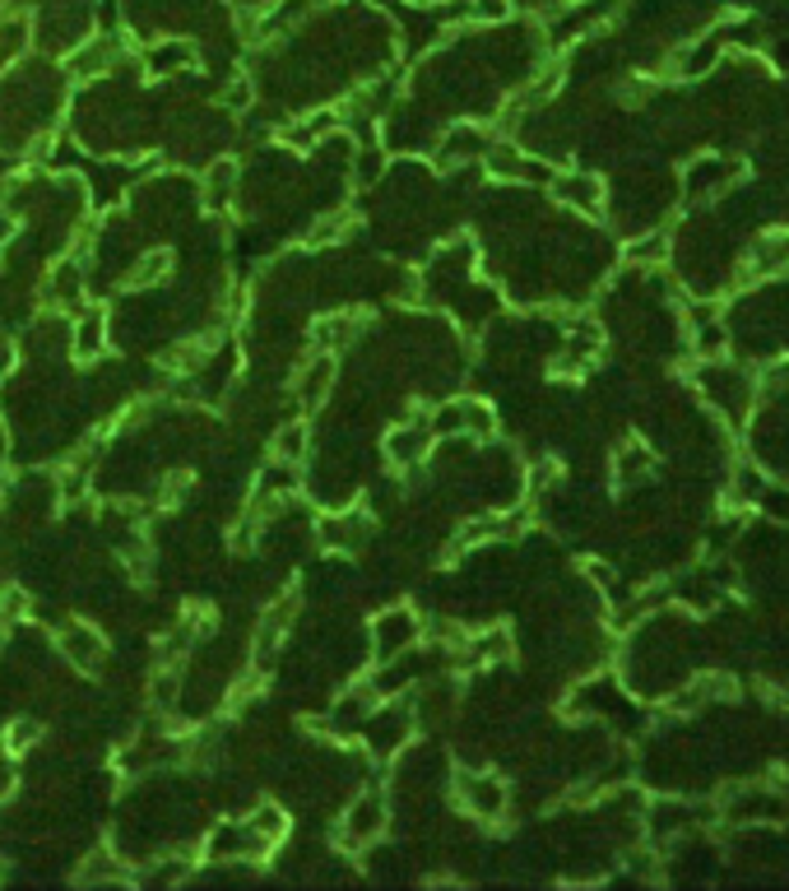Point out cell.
I'll list each match as a JSON object with an SVG mask.
<instances>
[{
  "label": "cell",
  "mask_w": 789,
  "mask_h": 891,
  "mask_svg": "<svg viewBox=\"0 0 789 891\" xmlns=\"http://www.w3.org/2000/svg\"><path fill=\"white\" fill-rule=\"evenodd\" d=\"M381 831H386V794H381V790H362V794L353 799V808L344 812V822H339L334 845L349 850V854H358L367 841H377Z\"/></svg>",
  "instance_id": "obj_1"
},
{
  "label": "cell",
  "mask_w": 789,
  "mask_h": 891,
  "mask_svg": "<svg viewBox=\"0 0 789 891\" xmlns=\"http://www.w3.org/2000/svg\"><path fill=\"white\" fill-rule=\"evenodd\" d=\"M316 534H321V543L330 548V553H358V548L377 534V520H372V511L349 507V511H339V515H321V520H316Z\"/></svg>",
  "instance_id": "obj_2"
},
{
  "label": "cell",
  "mask_w": 789,
  "mask_h": 891,
  "mask_svg": "<svg viewBox=\"0 0 789 891\" xmlns=\"http://www.w3.org/2000/svg\"><path fill=\"white\" fill-rule=\"evenodd\" d=\"M432 446H437V432H432L428 413H423V418H418V423H400V428H390L381 451H386L390 469H413V464H423V460L432 455Z\"/></svg>",
  "instance_id": "obj_3"
},
{
  "label": "cell",
  "mask_w": 789,
  "mask_h": 891,
  "mask_svg": "<svg viewBox=\"0 0 789 891\" xmlns=\"http://www.w3.org/2000/svg\"><path fill=\"white\" fill-rule=\"evenodd\" d=\"M428 423H432L437 441L456 437V432H473V437H492L497 432V418H492V409L483 400H451V404H441Z\"/></svg>",
  "instance_id": "obj_4"
},
{
  "label": "cell",
  "mask_w": 789,
  "mask_h": 891,
  "mask_svg": "<svg viewBox=\"0 0 789 891\" xmlns=\"http://www.w3.org/2000/svg\"><path fill=\"white\" fill-rule=\"evenodd\" d=\"M548 191L558 196L567 209H576V214H586V219L603 214V181L595 172H552Z\"/></svg>",
  "instance_id": "obj_5"
},
{
  "label": "cell",
  "mask_w": 789,
  "mask_h": 891,
  "mask_svg": "<svg viewBox=\"0 0 789 891\" xmlns=\"http://www.w3.org/2000/svg\"><path fill=\"white\" fill-rule=\"evenodd\" d=\"M739 177H743V163L720 153V159H697L688 168V177H682V187H688V200H710V196L729 191V181H739Z\"/></svg>",
  "instance_id": "obj_6"
},
{
  "label": "cell",
  "mask_w": 789,
  "mask_h": 891,
  "mask_svg": "<svg viewBox=\"0 0 789 891\" xmlns=\"http://www.w3.org/2000/svg\"><path fill=\"white\" fill-rule=\"evenodd\" d=\"M483 163H488L492 177H502V181H543V187L552 181V168H548V163H535V159H525L516 144H488Z\"/></svg>",
  "instance_id": "obj_7"
},
{
  "label": "cell",
  "mask_w": 789,
  "mask_h": 891,
  "mask_svg": "<svg viewBox=\"0 0 789 891\" xmlns=\"http://www.w3.org/2000/svg\"><path fill=\"white\" fill-rule=\"evenodd\" d=\"M57 645L66 650V660L79 664V669H98L102 660H108V637H102L98 627H89V622H70V627H61Z\"/></svg>",
  "instance_id": "obj_8"
},
{
  "label": "cell",
  "mask_w": 789,
  "mask_h": 891,
  "mask_svg": "<svg viewBox=\"0 0 789 891\" xmlns=\"http://www.w3.org/2000/svg\"><path fill=\"white\" fill-rule=\"evenodd\" d=\"M488 144H492L488 130H479V126H456L451 136H446V140L432 149V163H437V168H451V163H465V159H483Z\"/></svg>",
  "instance_id": "obj_9"
},
{
  "label": "cell",
  "mask_w": 789,
  "mask_h": 891,
  "mask_svg": "<svg viewBox=\"0 0 789 891\" xmlns=\"http://www.w3.org/2000/svg\"><path fill=\"white\" fill-rule=\"evenodd\" d=\"M456 799H460L469 812L488 818V812H502L507 790H502V780H492V775H456Z\"/></svg>",
  "instance_id": "obj_10"
},
{
  "label": "cell",
  "mask_w": 789,
  "mask_h": 891,
  "mask_svg": "<svg viewBox=\"0 0 789 891\" xmlns=\"http://www.w3.org/2000/svg\"><path fill=\"white\" fill-rule=\"evenodd\" d=\"M330 386H334V353H321L311 367H302V377H298V404H302V418L326 404Z\"/></svg>",
  "instance_id": "obj_11"
},
{
  "label": "cell",
  "mask_w": 789,
  "mask_h": 891,
  "mask_svg": "<svg viewBox=\"0 0 789 891\" xmlns=\"http://www.w3.org/2000/svg\"><path fill=\"white\" fill-rule=\"evenodd\" d=\"M362 330V311H344V317H321L311 326V344L321 353H344Z\"/></svg>",
  "instance_id": "obj_12"
},
{
  "label": "cell",
  "mask_w": 789,
  "mask_h": 891,
  "mask_svg": "<svg viewBox=\"0 0 789 891\" xmlns=\"http://www.w3.org/2000/svg\"><path fill=\"white\" fill-rule=\"evenodd\" d=\"M511 654V632L507 627H492V632H479V637H465L460 645V669H479V664H497Z\"/></svg>",
  "instance_id": "obj_13"
},
{
  "label": "cell",
  "mask_w": 789,
  "mask_h": 891,
  "mask_svg": "<svg viewBox=\"0 0 789 891\" xmlns=\"http://www.w3.org/2000/svg\"><path fill=\"white\" fill-rule=\"evenodd\" d=\"M108 349V311L89 307V311H74V358L89 362Z\"/></svg>",
  "instance_id": "obj_14"
},
{
  "label": "cell",
  "mask_w": 789,
  "mask_h": 891,
  "mask_svg": "<svg viewBox=\"0 0 789 891\" xmlns=\"http://www.w3.org/2000/svg\"><path fill=\"white\" fill-rule=\"evenodd\" d=\"M622 266L627 270H660V266H669V232H641V238H631L627 247H622Z\"/></svg>",
  "instance_id": "obj_15"
},
{
  "label": "cell",
  "mask_w": 789,
  "mask_h": 891,
  "mask_svg": "<svg viewBox=\"0 0 789 891\" xmlns=\"http://www.w3.org/2000/svg\"><path fill=\"white\" fill-rule=\"evenodd\" d=\"M307 446H311L307 418H288V423L274 432V441H270V460H283V464H298V469H302Z\"/></svg>",
  "instance_id": "obj_16"
},
{
  "label": "cell",
  "mask_w": 789,
  "mask_h": 891,
  "mask_svg": "<svg viewBox=\"0 0 789 891\" xmlns=\"http://www.w3.org/2000/svg\"><path fill=\"white\" fill-rule=\"evenodd\" d=\"M247 827H251L270 850L283 845V841H288V831H293V822H288V812H283L279 803H256V812L247 818Z\"/></svg>",
  "instance_id": "obj_17"
},
{
  "label": "cell",
  "mask_w": 789,
  "mask_h": 891,
  "mask_svg": "<svg viewBox=\"0 0 789 891\" xmlns=\"http://www.w3.org/2000/svg\"><path fill=\"white\" fill-rule=\"evenodd\" d=\"M353 223H358L353 209H334V214L316 219V223L302 232V247H330V242H339V238H349Z\"/></svg>",
  "instance_id": "obj_18"
},
{
  "label": "cell",
  "mask_w": 789,
  "mask_h": 891,
  "mask_svg": "<svg viewBox=\"0 0 789 891\" xmlns=\"http://www.w3.org/2000/svg\"><path fill=\"white\" fill-rule=\"evenodd\" d=\"M172 274V251H153V256H144L136 270H126L121 274V288H149V283H158V279H168Z\"/></svg>",
  "instance_id": "obj_19"
},
{
  "label": "cell",
  "mask_w": 789,
  "mask_h": 891,
  "mask_svg": "<svg viewBox=\"0 0 789 891\" xmlns=\"http://www.w3.org/2000/svg\"><path fill=\"white\" fill-rule=\"evenodd\" d=\"M646 469H655V451H646L641 441H627L622 451L613 455V474H618V483H631V479H641Z\"/></svg>",
  "instance_id": "obj_20"
},
{
  "label": "cell",
  "mask_w": 789,
  "mask_h": 891,
  "mask_svg": "<svg viewBox=\"0 0 789 891\" xmlns=\"http://www.w3.org/2000/svg\"><path fill=\"white\" fill-rule=\"evenodd\" d=\"M298 483H302L298 464H283V460H270L266 469H260V479H256V488H266V492H274V497H293Z\"/></svg>",
  "instance_id": "obj_21"
},
{
  "label": "cell",
  "mask_w": 789,
  "mask_h": 891,
  "mask_svg": "<svg viewBox=\"0 0 789 891\" xmlns=\"http://www.w3.org/2000/svg\"><path fill=\"white\" fill-rule=\"evenodd\" d=\"M232 187H237V163H232V159H214V163H209V172H204V196H209V204H228Z\"/></svg>",
  "instance_id": "obj_22"
},
{
  "label": "cell",
  "mask_w": 789,
  "mask_h": 891,
  "mask_svg": "<svg viewBox=\"0 0 789 891\" xmlns=\"http://www.w3.org/2000/svg\"><path fill=\"white\" fill-rule=\"evenodd\" d=\"M692 349H697V358H701V362H716V358H725V353H729V334H725V326H720V321H706V326H697V330H692Z\"/></svg>",
  "instance_id": "obj_23"
},
{
  "label": "cell",
  "mask_w": 789,
  "mask_h": 891,
  "mask_svg": "<svg viewBox=\"0 0 789 891\" xmlns=\"http://www.w3.org/2000/svg\"><path fill=\"white\" fill-rule=\"evenodd\" d=\"M108 61H112V47L98 38V42H89L84 51H74V57L66 61V70H70V74H79V80H89V74L108 70Z\"/></svg>",
  "instance_id": "obj_24"
},
{
  "label": "cell",
  "mask_w": 789,
  "mask_h": 891,
  "mask_svg": "<svg viewBox=\"0 0 789 891\" xmlns=\"http://www.w3.org/2000/svg\"><path fill=\"white\" fill-rule=\"evenodd\" d=\"M279 645H283V627H260V637H256V645H251V669H260V673H270L274 669V660H279Z\"/></svg>",
  "instance_id": "obj_25"
},
{
  "label": "cell",
  "mask_w": 789,
  "mask_h": 891,
  "mask_svg": "<svg viewBox=\"0 0 789 891\" xmlns=\"http://www.w3.org/2000/svg\"><path fill=\"white\" fill-rule=\"evenodd\" d=\"M38 739H42V724L38 720H14V724H6V733H0V743H6L10 757H23V752H29V743H38Z\"/></svg>",
  "instance_id": "obj_26"
},
{
  "label": "cell",
  "mask_w": 789,
  "mask_h": 891,
  "mask_svg": "<svg viewBox=\"0 0 789 891\" xmlns=\"http://www.w3.org/2000/svg\"><path fill=\"white\" fill-rule=\"evenodd\" d=\"M57 488H61V502H66V507H70V502H79V497L89 492V460H84V464H79V460H70V464L61 469Z\"/></svg>",
  "instance_id": "obj_27"
},
{
  "label": "cell",
  "mask_w": 789,
  "mask_h": 891,
  "mask_svg": "<svg viewBox=\"0 0 789 891\" xmlns=\"http://www.w3.org/2000/svg\"><path fill=\"white\" fill-rule=\"evenodd\" d=\"M353 181L358 187H367V181H377L381 177V168H386V149L381 144H372V149H353Z\"/></svg>",
  "instance_id": "obj_28"
},
{
  "label": "cell",
  "mask_w": 789,
  "mask_h": 891,
  "mask_svg": "<svg viewBox=\"0 0 789 891\" xmlns=\"http://www.w3.org/2000/svg\"><path fill=\"white\" fill-rule=\"evenodd\" d=\"M177 673L172 669H163V673H153V683H149V697H153V705H158V711H172V705H177Z\"/></svg>",
  "instance_id": "obj_29"
},
{
  "label": "cell",
  "mask_w": 789,
  "mask_h": 891,
  "mask_svg": "<svg viewBox=\"0 0 789 891\" xmlns=\"http://www.w3.org/2000/svg\"><path fill=\"white\" fill-rule=\"evenodd\" d=\"M187 483H191V474H187V469H181V474H168V479H163V488H158V497H153V507H158V511L177 507L181 497H187Z\"/></svg>",
  "instance_id": "obj_30"
},
{
  "label": "cell",
  "mask_w": 789,
  "mask_h": 891,
  "mask_svg": "<svg viewBox=\"0 0 789 891\" xmlns=\"http://www.w3.org/2000/svg\"><path fill=\"white\" fill-rule=\"evenodd\" d=\"M19 613H29V594H23L19 585L0 590V622H14Z\"/></svg>",
  "instance_id": "obj_31"
},
{
  "label": "cell",
  "mask_w": 789,
  "mask_h": 891,
  "mask_svg": "<svg viewBox=\"0 0 789 891\" xmlns=\"http://www.w3.org/2000/svg\"><path fill=\"white\" fill-rule=\"evenodd\" d=\"M507 14H511V0H469V19L497 23V19H507Z\"/></svg>",
  "instance_id": "obj_32"
},
{
  "label": "cell",
  "mask_w": 789,
  "mask_h": 891,
  "mask_svg": "<svg viewBox=\"0 0 789 891\" xmlns=\"http://www.w3.org/2000/svg\"><path fill=\"white\" fill-rule=\"evenodd\" d=\"M223 102H228L232 112H247L251 108V80H247V74H237V80L223 89Z\"/></svg>",
  "instance_id": "obj_33"
},
{
  "label": "cell",
  "mask_w": 789,
  "mask_h": 891,
  "mask_svg": "<svg viewBox=\"0 0 789 891\" xmlns=\"http://www.w3.org/2000/svg\"><path fill=\"white\" fill-rule=\"evenodd\" d=\"M19 47H23V19L10 23V33L0 29V61H14V57H19Z\"/></svg>",
  "instance_id": "obj_34"
},
{
  "label": "cell",
  "mask_w": 789,
  "mask_h": 891,
  "mask_svg": "<svg viewBox=\"0 0 789 891\" xmlns=\"http://www.w3.org/2000/svg\"><path fill=\"white\" fill-rule=\"evenodd\" d=\"M552 479H558V464L548 460V464H539L535 474H530V492H535V497H539V492H548V483H552Z\"/></svg>",
  "instance_id": "obj_35"
},
{
  "label": "cell",
  "mask_w": 789,
  "mask_h": 891,
  "mask_svg": "<svg viewBox=\"0 0 789 891\" xmlns=\"http://www.w3.org/2000/svg\"><path fill=\"white\" fill-rule=\"evenodd\" d=\"M51 144H57V140H51V136H38V140L29 144V159H33V163H38V159L47 163V159H51Z\"/></svg>",
  "instance_id": "obj_36"
},
{
  "label": "cell",
  "mask_w": 789,
  "mask_h": 891,
  "mask_svg": "<svg viewBox=\"0 0 789 891\" xmlns=\"http://www.w3.org/2000/svg\"><path fill=\"white\" fill-rule=\"evenodd\" d=\"M0 10H6V0H0Z\"/></svg>",
  "instance_id": "obj_37"
}]
</instances>
